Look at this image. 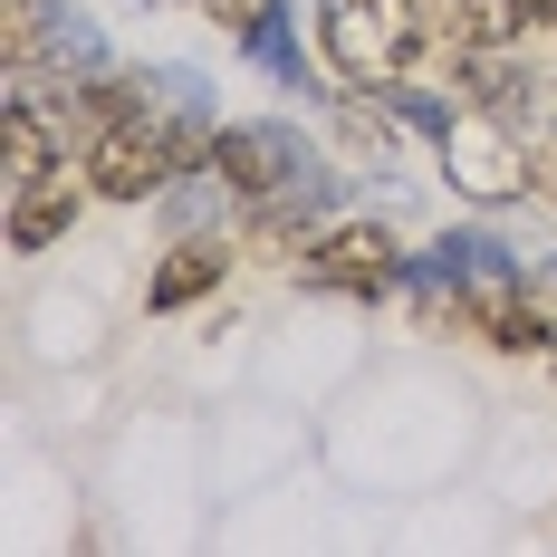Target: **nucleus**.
<instances>
[{
    "instance_id": "obj_6",
    "label": "nucleus",
    "mask_w": 557,
    "mask_h": 557,
    "mask_svg": "<svg viewBox=\"0 0 557 557\" xmlns=\"http://www.w3.org/2000/svg\"><path fill=\"white\" fill-rule=\"evenodd\" d=\"M231 240H240V260H288V270H298V260L318 250V183H298V193H270V202H250Z\"/></svg>"
},
{
    "instance_id": "obj_2",
    "label": "nucleus",
    "mask_w": 557,
    "mask_h": 557,
    "mask_svg": "<svg viewBox=\"0 0 557 557\" xmlns=\"http://www.w3.org/2000/svg\"><path fill=\"white\" fill-rule=\"evenodd\" d=\"M318 49L346 87H404L433 49L423 0H318Z\"/></svg>"
},
{
    "instance_id": "obj_10",
    "label": "nucleus",
    "mask_w": 557,
    "mask_h": 557,
    "mask_svg": "<svg viewBox=\"0 0 557 557\" xmlns=\"http://www.w3.org/2000/svg\"><path fill=\"white\" fill-rule=\"evenodd\" d=\"M346 145H356V154H375V164L394 154V125H385V115H366V87L346 97Z\"/></svg>"
},
{
    "instance_id": "obj_4",
    "label": "nucleus",
    "mask_w": 557,
    "mask_h": 557,
    "mask_svg": "<svg viewBox=\"0 0 557 557\" xmlns=\"http://www.w3.org/2000/svg\"><path fill=\"white\" fill-rule=\"evenodd\" d=\"M212 183H222L231 202L250 212V202H270V193H298L308 183V154H298V125H222L212 135Z\"/></svg>"
},
{
    "instance_id": "obj_1",
    "label": "nucleus",
    "mask_w": 557,
    "mask_h": 557,
    "mask_svg": "<svg viewBox=\"0 0 557 557\" xmlns=\"http://www.w3.org/2000/svg\"><path fill=\"white\" fill-rule=\"evenodd\" d=\"M77 173L97 183V202H154V193L183 183V173H212V135L183 125V115L135 107L125 125H107V135L77 154Z\"/></svg>"
},
{
    "instance_id": "obj_7",
    "label": "nucleus",
    "mask_w": 557,
    "mask_h": 557,
    "mask_svg": "<svg viewBox=\"0 0 557 557\" xmlns=\"http://www.w3.org/2000/svg\"><path fill=\"white\" fill-rule=\"evenodd\" d=\"M87 173L67 183V164L49 173V183H29V193H10V250H58L67 231H77V212H87Z\"/></svg>"
},
{
    "instance_id": "obj_3",
    "label": "nucleus",
    "mask_w": 557,
    "mask_h": 557,
    "mask_svg": "<svg viewBox=\"0 0 557 557\" xmlns=\"http://www.w3.org/2000/svg\"><path fill=\"white\" fill-rule=\"evenodd\" d=\"M443 164H451V183L481 193V202L539 193V173H529V135H519L500 107H451L443 115Z\"/></svg>"
},
{
    "instance_id": "obj_8",
    "label": "nucleus",
    "mask_w": 557,
    "mask_h": 557,
    "mask_svg": "<svg viewBox=\"0 0 557 557\" xmlns=\"http://www.w3.org/2000/svg\"><path fill=\"white\" fill-rule=\"evenodd\" d=\"M58 164H67L58 125H49L39 107H29V97H20V107L0 115V183H10V193H29V183H49Z\"/></svg>"
},
{
    "instance_id": "obj_12",
    "label": "nucleus",
    "mask_w": 557,
    "mask_h": 557,
    "mask_svg": "<svg viewBox=\"0 0 557 557\" xmlns=\"http://www.w3.org/2000/svg\"><path fill=\"white\" fill-rule=\"evenodd\" d=\"M202 10H212V0H202Z\"/></svg>"
},
{
    "instance_id": "obj_5",
    "label": "nucleus",
    "mask_w": 557,
    "mask_h": 557,
    "mask_svg": "<svg viewBox=\"0 0 557 557\" xmlns=\"http://www.w3.org/2000/svg\"><path fill=\"white\" fill-rule=\"evenodd\" d=\"M394 278H404V240L385 222H336L298 260V288H327V298H385Z\"/></svg>"
},
{
    "instance_id": "obj_11",
    "label": "nucleus",
    "mask_w": 557,
    "mask_h": 557,
    "mask_svg": "<svg viewBox=\"0 0 557 557\" xmlns=\"http://www.w3.org/2000/svg\"><path fill=\"white\" fill-rule=\"evenodd\" d=\"M529 173H539V193H557V135H529Z\"/></svg>"
},
{
    "instance_id": "obj_9",
    "label": "nucleus",
    "mask_w": 557,
    "mask_h": 557,
    "mask_svg": "<svg viewBox=\"0 0 557 557\" xmlns=\"http://www.w3.org/2000/svg\"><path fill=\"white\" fill-rule=\"evenodd\" d=\"M231 260H240V240H222V231H193L164 270H154V288H145V298H154V308H193V298H212V288H222Z\"/></svg>"
}]
</instances>
